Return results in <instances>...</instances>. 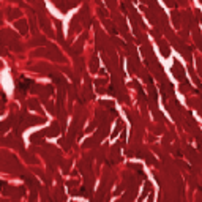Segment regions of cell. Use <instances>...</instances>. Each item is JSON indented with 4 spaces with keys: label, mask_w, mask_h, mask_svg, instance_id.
Returning a JSON list of instances; mask_svg holds the SVG:
<instances>
[{
    "label": "cell",
    "mask_w": 202,
    "mask_h": 202,
    "mask_svg": "<svg viewBox=\"0 0 202 202\" xmlns=\"http://www.w3.org/2000/svg\"><path fill=\"white\" fill-rule=\"evenodd\" d=\"M30 85H32V81H30V79H21V81H19V90H21V92H25Z\"/></svg>",
    "instance_id": "1"
}]
</instances>
